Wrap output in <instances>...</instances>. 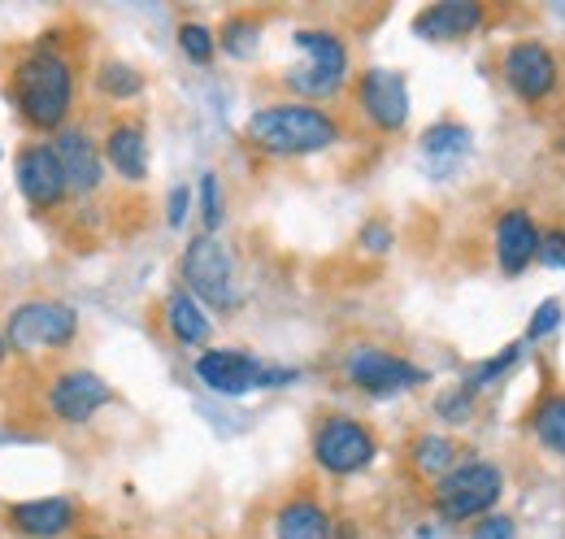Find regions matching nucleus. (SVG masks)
<instances>
[{
	"label": "nucleus",
	"instance_id": "obj_29",
	"mask_svg": "<svg viewBox=\"0 0 565 539\" xmlns=\"http://www.w3.org/2000/svg\"><path fill=\"white\" fill-rule=\"evenodd\" d=\"M392 244H396V231H392L383 218H370V222L356 231V249H365V253H374V257L392 253Z\"/></svg>",
	"mask_w": 565,
	"mask_h": 539
},
{
	"label": "nucleus",
	"instance_id": "obj_15",
	"mask_svg": "<svg viewBox=\"0 0 565 539\" xmlns=\"http://www.w3.org/2000/svg\"><path fill=\"white\" fill-rule=\"evenodd\" d=\"M53 152L66 170V183H71V201H92L100 188H105V152H100V139H92L87 127H62L53 135Z\"/></svg>",
	"mask_w": 565,
	"mask_h": 539
},
{
	"label": "nucleus",
	"instance_id": "obj_26",
	"mask_svg": "<svg viewBox=\"0 0 565 539\" xmlns=\"http://www.w3.org/2000/svg\"><path fill=\"white\" fill-rule=\"evenodd\" d=\"M179 53L192 62V66H210L217 57V31L205 22H183L179 27Z\"/></svg>",
	"mask_w": 565,
	"mask_h": 539
},
{
	"label": "nucleus",
	"instance_id": "obj_1",
	"mask_svg": "<svg viewBox=\"0 0 565 539\" xmlns=\"http://www.w3.org/2000/svg\"><path fill=\"white\" fill-rule=\"evenodd\" d=\"M0 92L31 139H53L62 127H71L78 101V66L57 40V31H44L40 40L13 53Z\"/></svg>",
	"mask_w": 565,
	"mask_h": 539
},
{
	"label": "nucleus",
	"instance_id": "obj_12",
	"mask_svg": "<svg viewBox=\"0 0 565 539\" xmlns=\"http://www.w3.org/2000/svg\"><path fill=\"white\" fill-rule=\"evenodd\" d=\"M0 527L13 539H71L83 527V509L74 496H35L9 500L0 509Z\"/></svg>",
	"mask_w": 565,
	"mask_h": 539
},
{
	"label": "nucleus",
	"instance_id": "obj_21",
	"mask_svg": "<svg viewBox=\"0 0 565 539\" xmlns=\"http://www.w3.org/2000/svg\"><path fill=\"white\" fill-rule=\"evenodd\" d=\"M161 323H166V331L174 344H183V348H205L213 336V318L210 309L192 296V292H170L166 296V309H161Z\"/></svg>",
	"mask_w": 565,
	"mask_h": 539
},
{
	"label": "nucleus",
	"instance_id": "obj_8",
	"mask_svg": "<svg viewBox=\"0 0 565 539\" xmlns=\"http://www.w3.org/2000/svg\"><path fill=\"white\" fill-rule=\"evenodd\" d=\"M179 274H183V292H192L201 305L210 309H235L239 305V278H235V257L217 235H192L183 257H179Z\"/></svg>",
	"mask_w": 565,
	"mask_h": 539
},
{
	"label": "nucleus",
	"instance_id": "obj_14",
	"mask_svg": "<svg viewBox=\"0 0 565 539\" xmlns=\"http://www.w3.org/2000/svg\"><path fill=\"white\" fill-rule=\"evenodd\" d=\"M500 74H504V83H509L513 96H522L526 105H540V101H548V96L557 92V83H562V62H557V53H553L548 44H540V40H518V44L504 49Z\"/></svg>",
	"mask_w": 565,
	"mask_h": 539
},
{
	"label": "nucleus",
	"instance_id": "obj_24",
	"mask_svg": "<svg viewBox=\"0 0 565 539\" xmlns=\"http://www.w3.org/2000/svg\"><path fill=\"white\" fill-rule=\"evenodd\" d=\"M262 35H266V22L257 13H231L222 22V31H217V49L226 57H235V62H248V57H257Z\"/></svg>",
	"mask_w": 565,
	"mask_h": 539
},
{
	"label": "nucleus",
	"instance_id": "obj_19",
	"mask_svg": "<svg viewBox=\"0 0 565 539\" xmlns=\"http://www.w3.org/2000/svg\"><path fill=\"white\" fill-rule=\"evenodd\" d=\"M470 144H475L470 127H461V123L444 118V123H430V127L423 131L418 152H423V166L435 175V179H448V175L470 157Z\"/></svg>",
	"mask_w": 565,
	"mask_h": 539
},
{
	"label": "nucleus",
	"instance_id": "obj_30",
	"mask_svg": "<svg viewBox=\"0 0 565 539\" xmlns=\"http://www.w3.org/2000/svg\"><path fill=\"white\" fill-rule=\"evenodd\" d=\"M562 327V300H544L540 309H535V318H531V327H526V339H544L553 336Z\"/></svg>",
	"mask_w": 565,
	"mask_h": 539
},
{
	"label": "nucleus",
	"instance_id": "obj_7",
	"mask_svg": "<svg viewBox=\"0 0 565 539\" xmlns=\"http://www.w3.org/2000/svg\"><path fill=\"white\" fill-rule=\"evenodd\" d=\"M504 496V474L492 462H461L444 474L430 492V505L444 522H479Z\"/></svg>",
	"mask_w": 565,
	"mask_h": 539
},
{
	"label": "nucleus",
	"instance_id": "obj_3",
	"mask_svg": "<svg viewBox=\"0 0 565 539\" xmlns=\"http://www.w3.org/2000/svg\"><path fill=\"white\" fill-rule=\"evenodd\" d=\"M0 331L9 339L13 361H49L74 348L78 339V309L53 296H26L9 305Z\"/></svg>",
	"mask_w": 565,
	"mask_h": 539
},
{
	"label": "nucleus",
	"instance_id": "obj_33",
	"mask_svg": "<svg viewBox=\"0 0 565 539\" xmlns=\"http://www.w3.org/2000/svg\"><path fill=\"white\" fill-rule=\"evenodd\" d=\"M470 401H475V397H470L466 388H457V392L439 397L435 409H439V418H444V422H466V418H470Z\"/></svg>",
	"mask_w": 565,
	"mask_h": 539
},
{
	"label": "nucleus",
	"instance_id": "obj_25",
	"mask_svg": "<svg viewBox=\"0 0 565 539\" xmlns=\"http://www.w3.org/2000/svg\"><path fill=\"white\" fill-rule=\"evenodd\" d=\"M531 426H535V435H540V444L548 453L565 457V397H544L535 418H531Z\"/></svg>",
	"mask_w": 565,
	"mask_h": 539
},
{
	"label": "nucleus",
	"instance_id": "obj_16",
	"mask_svg": "<svg viewBox=\"0 0 565 539\" xmlns=\"http://www.w3.org/2000/svg\"><path fill=\"white\" fill-rule=\"evenodd\" d=\"M105 170H114L122 183H143L148 179V131L140 118H118L100 135Z\"/></svg>",
	"mask_w": 565,
	"mask_h": 539
},
{
	"label": "nucleus",
	"instance_id": "obj_22",
	"mask_svg": "<svg viewBox=\"0 0 565 539\" xmlns=\"http://www.w3.org/2000/svg\"><path fill=\"white\" fill-rule=\"evenodd\" d=\"M143 87H148L143 70L131 66V62H122V57H105V62H96V70H92V92H96L100 101L131 105V101L143 96Z\"/></svg>",
	"mask_w": 565,
	"mask_h": 539
},
{
	"label": "nucleus",
	"instance_id": "obj_4",
	"mask_svg": "<svg viewBox=\"0 0 565 539\" xmlns=\"http://www.w3.org/2000/svg\"><path fill=\"white\" fill-rule=\"evenodd\" d=\"M291 44L300 53V66L282 70V87L296 92V101L318 105V101H331V96L344 92L353 62H349V44H344L340 31H331V27H300L291 35Z\"/></svg>",
	"mask_w": 565,
	"mask_h": 539
},
{
	"label": "nucleus",
	"instance_id": "obj_31",
	"mask_svg": "<svg viewBox=\"0 0 565 539\" xmlns=\"http://www.w3.org/2000/svg\"><path fill=\"white\" fill-rule=\"evenodd\" d=\"M470 539H518V522L504 518V514H488V518H479Z\"/></svg>",
	"mask_w": 565,
	"mask_h": 539
},
{
	"label": "nucleus",
	"instance_id": "obj_10",
	"mask_svg": "<svg viewBox=\"0 0 565 539\" xmlns=\"http://www.w3.org/2000/svg\"><path fill=\"white\" fill-rule=\"evenodd\" d=\"M344 379L353 383L361 397H374V401H387V397H401V392H414L426 383V370L414 366L409 357L401 352H387V348H374V344H361L344 357Z\"/></svg>",
	"mask_w": 565,
	"mask_h": 539
},
{
	"label": "nucleus",
	"instance_id": "obj_6",
	"mask_svg": "<svg viewBox=\"0 0 565 539\" xmlns=\"http://www.w3.org/2000/svg\"><path fill=\"white\" fill-rule=\"evenodd\" d=\"M309 453H313V466L322 474H331V478H353V474L374 466L379 440H374V431H370L361 418H353V413H327V418H318V426H313Z\"/></svg>",
	"mask_w": 565,
	"mask_h": 539
},
{
	"label": "nucleus",
	"instance_id": "obj_28",
	"mask_svg": "<svg viewBox=\"0 0 565 539\" xmlns=\"http://www.w3.org/2000/svg\"><path fill=\"white\" fill-rule=\"evenodd\" d=\"M196 201H201V231H205V235H217V226H222V218H226V201H222V183H217L213 170L201 175Z\"/></svg>",
	"mask_w": 565,
	"mask_h": 539
},
{
	"label": "nucleus",
	"instance_id": "obj_20",
	"mask_svg": "<svg viewBox=\"0 0 565 539\" xmlns=\"http://www.w3.org/2000/svg\"><path fill=\"white\" fill-rule=\"evenodd\" d=\"M275 539H335V518L313 496H291L275 509Z\"/></svg>",
	"mask_w": 565,
	"mask_h": 539
},
{
	"label": "nucleus",
	"instance_id": "obj_2",
	"mask_svg": "<svg viewBox=\"0 0 565 539\" xmlns=\"http://www.w3.org/2000/svg\"><path fill=\"white\" fill-rule=\"evenodd\" d=\"M344 139V127L331 109L309 105V101H275L248 114L244 123V144L262 157L291 161V157H313L327 152Z\"/></svg>",
	"mask_w": 565,
	"mask_h": 539
},
{
	"label": "nucleus",
	"instance_id": "obj_23",
	"mask_svg": "<svg viewBox=\"0 0 565 539\" xmlns=\"http://www.w3.org/2000/svg\"><path fill=\"white\" fill-rule=\"evenodd\" d=\"M409 466H414L418 478L439 483L444 474L457 466V444H452L448 435H439V431H426V435H418V440L409 444Z\"/></svg>",
	"mask_w": 565,
	"mask_h": 539
},
{
	"label": "nucleus",
	"instance_id": "obj_9",
	"mask_svg": "<svg viewBox=\"0 0 565 539\" xmlns=\"http://www.w3.org/2000/svg\"><path fill=\"white\" fill-rule=\"evenodd\" d=\"M13 183H18V197L26 201V209L40 218L62 213L71 204V183L53 152V139H26L13 152Z\"/></svg>",
	"mask_w": 565,
	"mask_h": 539
},
{
	"label": "nucleus",
	"instance_id": "obj_32",
	"mask_svg": "<svg viewBox=\"0 0 565 539\" xmlns=\"http://www.w3.org/2000/svg\"><path fill=\"white\" fill-rule=\"evenodd\" d=\"M188 213H192V188L179 183V188H170V197H166V222L179 231V226L188 222Z\"/></svg>",
	"mask_w": 565,
	"mask_h": 539
},
{
	"label": "nucleus",
	"instance_id": "obj_11",
	"mask_svg": "<svg viewBox=\"0 0 565 539\" xmlns=\"http://www.w3.org/2000/svg\"><path fill=\"white\" fill-rule=\"evenodd\" d=\"M109 404H114V388L96 370H83V366L53 370L49 383H44V409L62 426H87Z\"/></svg>",
	"mask_w": 565,
	"mask_h": 539
},
{
	"label": "nucleus",
	"instance_id": "obj_35",
	"mask_svg": "<svg viewBox=\"0 0 565 539\" xmlns=\"http://www.w3.org/2000/svg\"><path fill=\"white\" fill-rule=\"evenodd\" d=\"M13 361V352H9V339H4V331H0V370Z\"/></svg>",
	"mask_w": 565,
	"mask_h": 539
},
{
	"label": "nucleus",
	"instance_id": "obj_17",
	"mask_svg": "<svg viewBox=\"0 0 565 539\" xmlns=\"http://www.w3.org/2000/svg\"><path fill=\"white\" fill-rule=\"evenodd\" d=\"M479 27H483V4H475V0H439V4H426L414 18V35L426 44H457V40L475 35Z\"/></svg>",
	"mask_w": 565,
	"mask_h": 539
},
{
	"label": "nucleus",
	"instance_id": "obj_34",
	"mask_svg": "<svg viewBox=\"0 0 565 539\" xmlns=\"http://www.w3.org/2000/svg\"><path fill=\"white\" fill-rule=\"evenodd\" d=\"M540 262L548 270H565V231H548V235H540Z\"/></svg>",
	"mask_w": 565,
	"mask_h": 539
},
{
	"label": "nucleus",
	"instance_id": "obj_18",
	"mask_svg": "<svg viewBox=\"0 0 565 539\" xmlns=\"http://www.w3.org/2000/svg\"><path fill=\"white\" fill-rule=\"evenodd\" d=\"M531 262H540V226L526 209H504L495 218V266L513 278Z\"/></svg>",
	"mask_w": 565,
	"mask_h": 539
},
{
	"label": "nucleus",
	"instance_id": "obj_5",
	"mask_svg": "<svg viewBox=\"0 0 565 539\" xmlns=\"http://www.w3.org/2000/svg\"><path fill=\"white\" fill-rule=\"evenodd\" d=\"M196 379L217 392V397H248V392H279L287 383H296L300 374L287 366H266L262 357H253L248 348H205L192 361Z\"/></svg>",
	"mask_w": 565,
	"mask_h": 539
},
{
	"label": "nucleus",
	"instance_id": "obj_13",
	"mask_svg": "<svg viewBox=\"0 0 565 539\" xmlns=\"http://www.w3.org/2000/svg\"><path fill=\"white\" fill-rule=\"evenodd\" d=\"M353 101L361 109V118L383 135H396L405 131L409 123V83L401 70H387V66H370L356 74L353 83Z\"/></svg>",
	"mask_w": 565,
	"mask_h": 539
},
{
	"label": "nucleus",
	"instance_id": "obj_27",
	"mask_svg": "<svg viewBox=\"0 0 565 539\" xmlns=\"http://www.w3.org/2000/svg\"><path fill=\"white\" fill-rule=\"evenodd\" d=\"M518 357H522V344H509V348H500L492 361H479V366L466 374V383H461V388H466L470 397H479V392H483L492 379H500L509 366H518Z\"/></svg>",
	"mask_w": 565,
	"mask_h": 539
}]
</instances>
